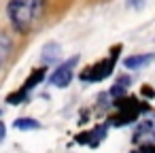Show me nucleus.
Wrapping results in <instances>:
<instances>
[{
  "mask_svg": "<svg viewBox=\"0 0 155 153\" xmlns=\"http://www.w3.org/2000/svg\"><path fill=\"white\" fill-rule=\"evenodd\" d=\"M117 106L121 108V113H117V117L113 119L115 125H125V123L134 121L138 117V113H140L134 100H121V98H117Z\"/></svg>",
  "mask_w": 155,
  "mask_h": 153,
  "instance_id": "5",
  "label": "nucleus"
},
{
  "mask_svg": "<svg viewBox=\"0 0 155 153\" xmlns=\"http://www.w3.org/2000/svg\"><path fill=\"white\" fill-rule=\"evenodd\" d=\"M13 128H17V130H38L41 123L36 119H32V117H21V119L13 121Z\"/></svg>",
  "mask_w": 155,
  "mask_h": 153,
  "instance_id": "9",
  "label": "nucleus"
},
{
  "mask_svg": "<svg viewBox=\"0 0 155 153\" xmlns=\"http://www.w3.org/2000/svg\"><path fill=\"white\" fill-rule=\"evenodd\" d=\"M77 62H79V58L74 55V58H70L66 64H60V66L49 75V83L55 85V87H66V85H70V81H72V68L77 66Z\"/></svg>",
  "mask_w": 155,
  "mask_h": 153,
  "instance_id": "3",
  "label": "nucleus"
},
{
  "mask_svg": "<svg viewBox=\"0 0 155 153\" xmlns=\"http://www.w3.org/2000/svg\"><path fill=\"white\" fill-rule=\"evenodd\" d=\"M117 55H119V47L113 49L110 58H106V60H102L100 64H94V66H89L85 72H81V81H102V79H106V77L113 72V66H115Z\"/></svg>",
  "mask_w": 155,
  "mask_h": 153,
  "instance_id": "2",
  "label": "nucleus"
},
{
  "mask_svg": "<svg viewBox=\"0 0 155 153\" xmlns=\"http://www.w3.org/2000/svg\"><path fill=\"white\" fill-rule=\"evenodd\" d=\"M127 7H136V9H142V7H144V0H127Z\"/></svg>",
  "mask_w": 155,
  "mask_h": 153,
  "instance_id": "11",
  "label": "nucleus"
},
{
  "mask_svg": "<svg viewBox=\"0 0 155 153\" xmlns=\"http://www.w3.org/2000/svg\"><path fill=\"white\" fill-rule=\"evenodd\" d=\"M58 58H60V45H58V43H49V45L45 47L43 62H45V64H47V62H49V64H53Z\"/></svg>",
  "mask_w": 155,
  "mask_h": 153,
  "instance_id": "8",
  "label": "nucleus"
},
{
  "mask_svg": "<svg viewBox=\"0 0 155 153\" xmlns=\"http://www.w3.org/2000/svg\"><path fill=\"white\" fill-rule=\"evenodd\" d=\"M11 47H13V38L7 32H0V68L5 66V62L11 55Z\"/></svg>",
  "mask_w": 155,
  "mask_h": 153,
  "instance_id": "7",
  "label": "nucleus"
},
{
  "mask_svg": "<svg viewBox=\"0 0 155 153\" xmlns=\"http://www.w3.org/2000/svg\"><path fill=\"white\" fill-rule=\"evenodd\" d=\"M45 7H47V0H9L7 15L13 30L19 34L32 32L43 19Z\"/></svg>",
  "mask_w": 155,
  "mask_h": 153,
  "instance_id": "1",
  "label": "nucleus"
},
{
  "mask_svg": "<svg viewBox=\"0 0 155 153\" xmlns=\"http://www.w3.org/2000/svg\"><path fill=\"white\" fill-rule=\"evenodd\" d=\"M45 72H47V68H38V70H34V75L28 77V81L24 83V87H21L17 94H11V96L7 98V102H9V104H19L21 100H26V98H28V91L34 89V87L45 79Z\"/></svg>",
  "mask_w": 155,
  "mask_h": 153,
  "instance_id": "4",
  "label": "nucleus"
},
{
  "mask_svg": "<svg viewBox=\"0 0 155 153\" xmlns=\"http://www.w3.org/2000/svg\"><path fill=\"white\" fill-rule=\"evenodd\" d=\"M127 85H130V79H127V77H117V83L110 87V96H115V98H121V96L125 94Z\"/></svg>",
  "mask_w": 155,
  "mask_h": 153,
  "instance_id": "10",
  "label": "nucleus"
},
{
  "mask_svg": "<svg viewBox=\"0 0 155 153\" xmlns=\"http://www.w3.org/2000/svg\"><path fill=\"white\" fill-rule=\"evenodd\" d=\"M5 134H7V125H5L2 121H0V142L5 140Z\"/></svg>",
  "mask_w": 155,
  "mask_h": 153,
  "instance_id": "12",
  "label": "nucleus"
},
{
  "mask_svg": "<svg viewBox=\"0 0 155 153\" xmlns=\"http://www.w3.org/2000/svg\"><path fill=\"white\" fill-rule=\"evenodd\" d=\"M153 53H142V55H130V58H125L123 60V66L125 68H130V70H138V68H144L147 64H151L153 62Z\"/></svg>",
  "mask_w": 155,
  "mask_h": 153,
  "instance_id": "6",
  "label": "nucleus"
}]
</instances>
